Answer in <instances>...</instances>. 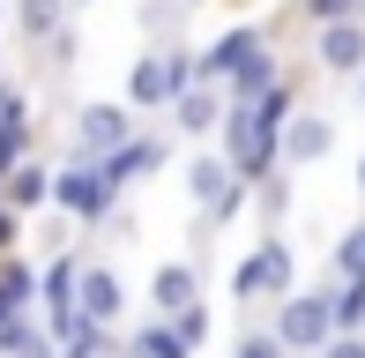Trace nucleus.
I'll return each instance as SVG.
<instances>
[{"label":"nucleus","mask_w":365,"mask_h":358,"mask_svg":"<svg viewBox=\"0 0 365 358\" xmlns=\"http://www.w3.org/2000/svg\"><path fill=\"white\" fill-rule=\"evenodd\" d=\"M135 358H187V336L172 321H149V329H135Z\"/></svg>","instance_id":"16"},{"label":"nucleus","mask_w":365,"mask_h":358,"mask_svg":"<svg viewBox=\"0 0 365 358\" xmlns=\"http://www.w3.org/2000/svg\"><path fill=\"white\" fill-rule=\"evenodd\" d=\"M0 23H8V8H0Z\"/></svg>","instance_id":"28"},{"label":"nucleus","mask_w":365,"mask_h":358,"mask_svg":"<svg viewBox=\"0 0 365 358\" xmlns=\"http://www.w3.org/2000/svg\"><path fill=\"white\" fill-rule=\"evenodd\" d=\"M254 291H276V299L291 291V247L284 239H261V254L239 269V299H254Z\"/></svg>","instance_id":"6"},{"label":"nucleus","mask_w":365,"mask_h":358,"mask_svg":"<svg viewBox=\"0 0 365 358\" xmlns=\"http://www.w3.org/2000/svg\"><path fill=\"white\" fill-rule=\"evenodd\" d=\"M75 8H90V0H75Z\"/></svg>","instance_id":"26"},{"label":"nucleus","mask_w":365,"mask_h":358,"mask_svg":"<svg viewBox=\"0 0 365 358\" xmlns=\"http://www.w3.org/2000/svg\"><path fill=\"white\" fill-rule=\"evenodd\" d=\"M328 314H336V329H365V276H351L343 291H328Z\"/></svg>","instance_id":"17"},{"label":"nucleus","mask_w":365,"mask_h":358,"mask_svg":"<svg viewBox=\"0 0 365 358\" xmlns=\"http://www.w3.org/2000/svg\"><path fill=\"white\" fill-rule=\"evenodd\" d=\"M261 90H276V60H269V53L254 45V53H246L239 68H231V105H254Z\"/></svg>","instance_id":"14"},{"label":"nucleus","mask_w":365,"mask_h":358,"mask_svg":"<svg viewBox=\"0 0 365 358\" xmlns=\"http://www.w3.org/2000/svg\"><path fill=\"white\" fill-rule=\"evenodd\" d=\"M105 358H112V351H105Z\"/></svg>","instance_id":"29"},{"label":"nucleus","mask_w":365,"mask_h":358,"mask_svg":"<svg viewBox=\"0 0 365 358\" xmlns=\"http://www.w3.org/2000/svg\"><path fill=\"white\" fill-rule=\"evenodd\" d=\"M217 120H224V97H217V90H194V83H187V90L172 97V127H179V135H209Z\"/></svg>","instance_id":"11"},{"label":"nucleus","mask_w":365,"mask_h":358,"mask_svg":"<svg viewBox=\"0 0 365 358\" xmlns=\"http://www.w3.org/2000/svg\"><path fill=\"white\" fill-rule=\"evenodd\" d=\"M60 30V0H23V38H53Z\"/></svg>","instance_id":"18"},{"label":"nucleus","mask_w":365,"mask_h":358,"mask_svg":"<svg viewBox=\"0 0 365 358\" xmlns=\"http://www.w3.org/2000/svg\"><path fill=\"white\" fill-rule=\"evenodd\" d=\"M336 262H343V276H365V224H358V232H351V247H343Z\"/></svg>","instance_id":"22"},{"label":"nucleus","mask_w":365,"mask_h":358,"mask_svg":"<svg viewBox=\"0 0 365 358\" xmlns=\"http://www.w3.org/2000/svg\"><path fill=\"white\" fill-rule=\"evenodd\" d=\"M358 97H365V75H358Z\"/></svg>","instance_id":"25"},{"label":"nucleus","mask_w":365,"mask_h":358,"mask_svg":"<svg viewBox=\"0 0 365 358\" xmlns=\"http://www.w3.org/2000/svg\"><path fill=\"white\" fill-rule=\"evenodd\" d=\"M254 45H261L254 30H231V38H217V45H209V53H202V60H194V75H202V83H224V75L239 68V60L254 53Z\"/></svg>","instance_id":"13"},{"label":"nucleus","mask_w":365,"mask_h":358,"mask_svg":"<svg viewBox=\"0 0 365 358\" xmlns=\"http://www.w3.org/2000/svg\"><path fill=\"white\" fill-rule=\"evenodd\" d=\"M358 187H365V165H358Z\"/></svg>","instance_id":"24"},{"label":"nucleus","mask_w":365,"mask_h":358,"mask_svg":"<svg viewBox=\"0 0 365 358\" xmlns=\"http://www.w3.org/2000/svg\"><path fill=\"white\" fill-rule=\"evenodd\" d=\"M120 306H127V291H120V276H112V269H82V276H75V314H82V321L105 329V321H120Z\"/></svg>","instance_id":"5"},{"label":"nucleus","mask_w":365,"mask_h":358,"mask_svg":"<svg viewBox=\"0 0 365 358\" xmlns=\"http://www.w3.org/2000/svg\"><path fill=\"white\" fill-rule=\"evenodd\" d=\"M321 358H365V344H358L351 329H336V336H328V344H321Z\"/></svg>","instance_id":"21"},{"label":"nucleus","mask_w":365,"mask_h":358,"mask_svg":"<svg viewBox=\"0 0 365 358\" xmlns=\"http://www.w3.org/2000/svg\"><path fill=\"white\" fill-rule=\"evenodd\" d=\"M127 135H135L127 105H90V112L75 120V157H90V165H97V157H112Z\"/></svg>","instance_id":"4"},{"label":"nucleus","mask_w":365,"mask_h":358,"mask_svg":"<svg viewBox=\"0 0 365 358\" xmlns=\"http://www.w3.org/2000/svg\"><path fill=\"white\" fill-rule=\"evenodd\" d=\"M0 202H8L15 217H23V209H45V202H53V172L30 165V157H23V165H8V172H0Z\"/></svg>","instance_id":"9"},{"label":"nucleus","mask_w":365,"mask_h":358,"mask_svg":"<svg viewBox=\"0 0 365 358\" xmlns=\"http://www.w3.org/2000/svg\"><path fill=\"white\" fill-rule=\"evenodd\" d=\"M157 165H164V142H157V135H142V142L127 135V142H120V150H112V157H97V172H105L112 187H127V179H135V172H157Z\"/></svg>","instance_id":"10"},{"label":"nucleus","mask_w":365,"mask_h":358,"mask_svg":"<svg viewBox=\"0 0 365 358\" xmlns=\"http://www.w3.org/2000/svg\"><path fill=\"white\" fill-rule=\"evenodd\" d=\"M321 68L328 75H358L365 68V23H351V15L321 23Z\"/></svg>","instance_id":"7"},{"label":"nucleus","mask_w":365,"mask_h":358,"mask_svg":"<svg viewBox=\"0 0 365 358\" xmlns=\"http://www.w3.org/2000/svg\"><path fill=\"white\" fill-rule=\"evenodd\" d=\"M328 142H336V127H328V120H291L284 157H291V165H313V157H328Z\"/></svg>","instance_id":"15"},{"label":"nucleus","mask_w":365,"mask_h":358,"mask_svg":"<svg viewBox=\"0 0 365 358\" xmlns=\"http://www.w3.org/2000/svg\"><path fill=\"white\" fill-rule=\"evenodd\" d=\"M149 299H157V314H179L187 299H202V276H194L187 262H164L157 284H149Z\"/></svg>","instance_id":"12"},{"label":"nucleus","mask_w":365,"mask_h":358,"mask_svg":"<svg viewBox=\"0 0 365 358\" xmlns=\"http://www.w3.org/2000/svg\"><path fill=\"white\" fill-rule=\"evenodd\" d=\"M187 187H194V202H202L209 217H231V209H239V179H231V165H217V157H194Z\"/></svg>","instance_id":"8"},{"label":"nucleus","mask_w":365,"mask_h":358,"mask_svg":"<svg viewBox=\"0 0 365 358\" xmlns=\"http://www.w3.org/2000/svg\"><path fill=\"white\" fill-rule=\"evenodd\" d=\"M187 83H194V60H187V53H142L135 75H127V97L149 112V105H172Z\"/></svg>","instance_id":"3"},{"label":"nucleus","mask_w":365,"mask_h":358,"mask_svg":"<svg viewBox=\"0 0 365 358\" xmlns=\"http://www.w3.org/2000/svg\"><path fill=\"white\" fill-rule=\"evenodd\" d=\"M112 194H120V187H112V179L97 172L90 157H75L68 172H53V202L68 209V217H82V224H97V217H112Z\"/></svg>","instance_id":"2"},{"label":"nucleus","mask_w":365,"mask_h":358,"mask_svg":"<svg viewBox=\"0 0 365 358\" xmlns=\"http://www.w3.org/2000/svg\"><path fill=\"white\" fill-rule=\"evenodd\" d=\"M351 8H365V0H306L313 23H336V15H351Z\"/></svg>","instance_id":"23"},{"label":"nucleus","mask_w":365,"mask_h":358,"mask_svg":"<svg viewBox=\"0 0 365 358\" xmlns=\"http://www.w3.org/2000/svg\"><path fill=\"white\" fill-rule=\"evenodd\" d=\"M0 90H8V75H0Z\"/></svg>","instance_id":"27"},{"label":"nucleus","mask_w":365,"mask_h":358,"mask_svg":"<svg viewBox=\"0 0 365 358\" xmlns=\"http://www.w3.org/2000/svg\"><path fill=\"white\" fill-rule=\"evenodd\" d=\"M239 358H284V336H276V329H269V336H261V329L239 336Z\"/></svg>","instance_id":"20"},{"label":"nucleus","mask_w":365,"mask_h":358,"mask_svg":"<svg viewBox=\"0 0 365 358\" xmlns=\"http://www.w3.org/2000/svg\"><path fill=\"white\" fill-rule=\"evenodd\" d=\"M164 321H172V329L187 336V351H194V344H202V336H209V306H202V299H187V306H179V314H164Z\"/></svg>","instance_id":"19"},{"label":"nucleus","mask_w":365,"mask_h":358,"mask_svg":"<svg viewBox=\"0 0 365 358\" xmlns=\"http://www.w3.org/2000/svg\"><path fill=\"white\" fill-rule=\"evenodd\" d=\"M276 336L284 351H321L336 336V314H328V291H284V314H276Z\"/></svg>","instance_id":"1"}]
</instances>
